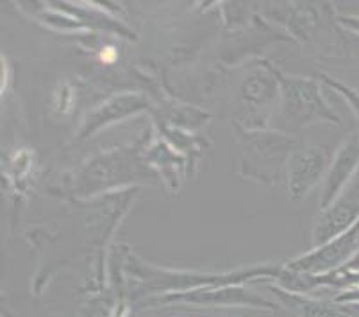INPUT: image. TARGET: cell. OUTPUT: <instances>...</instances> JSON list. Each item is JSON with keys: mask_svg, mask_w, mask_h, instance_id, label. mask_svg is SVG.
<instances>
[{"mask_svg": "<svg viewBox=\"0 0 359 317\" xmlns=\"http://www.w3.org/2000/svg\"><path fill=\"white\" fill-rule=\"evenodd\" d=\"M158 303H194V305H222V306H256V309H277L273 303L266 302L257 294L243 289L241 285L205 287L190 292L166 294L156 299Z\"/></svg>", "mask_w": 359, "mask_h": 317, "instance_id": "5b68a950", "label": "cell"}, {"mask_svg": "<svg viewBox=\"0 0 359 317\" xmlns=\"http://www.w3.org/2000/svg\"><path fill=\"white\" fill-rule=\"evenodd\" d=\"M339 22H341L345 27H348L351 31L358 32L359 34V16H341V18H339Z\"/></svg>", "mask_w": 359, "mask_h": 317, "instance_id": "30bf717a", "label": "cell"}, {"mask_svg": "<svg viewBox=\"0 0 359 317\" xmlns=\"http://www.w3.org/2000/svg\"><path fill=\"white\" fill-rule=\"evenodd\" d=\"M359 253V221L345 233L332 238L324 246L316 247L304 257L295 258L286 269L300 274H327L344 267L354 254Z\"/></svg>", "mask_w": 359, "mask_h": 317, "instance_id": "7a4b0ae2", "label": "cell"}, {"mask_svg": "<svg viewBox=\"0 0 359 317\" xmlns=\"http://www.w3.org/2000/svg\"><path fill=\"white\" fill-rule=\"evenodd\" d=\"M359 221V169L351 179L344 192L338 195L334 202L327 210L322 212L318 222H316L313 242L320 247L331 242L332 238L339 237L341 233L352 228Z\"/></svg>", "mask_w": 359, "mask_h": 317, "instance_id": "277c9868", "label": "cell"}, {"mask_svg": "<svg viewBox=\"0 0 359 317\" xmlns=\"http://www.w3.org/2000/svg\"><path fill=\"white\" fill-rule=\"evenodd\" d=\"M290 143L292 140L279 133H247L243 142L245 172H249V176L259 174L261 179L270 176L277 181L280 167L288 158Z\"/></svg>", "mask_w": 359, "mask_h": 317, "instance_id": "3957f363", "label": "cell"}, {"mask_svg": "<svg viewBox=\"0 0 359 317\" xmlns=\"http://www.w3.org/2000/svg\"><path fill=\"white\" fill-rule=\"evenodd\" d=\"M272 292L277 294L280 302L295 310L300 317H359V305L316 302V299H309L299 292L283 290L280 287H272Z\"/></svg>", "mask_w": 359, "mask_h": 317, "instance_id": "ba28073f", "label": "cell"}, {"mask_svg": "<svg viewBox=\"0 0 359 317\" xmlns=\"http://www.w3.org/2000/svg\"><path fill=\"white\" fill-rule=\"evenodd\" d=\"M324 81L329 84V86L334 88L336 91H339V93H341V96L347 99V103L351 104V108L354 110V113L358 115V120H359V93L358 91L352 90V88H348V86H345V84L339 83V81L331 79V77H327V76H324Z\"/></svg>", "mask_w": 359, "mask_h": 317, "instance_id": "9c48e42d", "label": "cell"}, {"mask_svg": "<svg viewBox=\"0 0 359 317\" xmlns=\"http://www.w3.org/2000/svg\"><path fill=\"white\" fill-rule=\"evenodd\" d=\"M283 90V115L292 124H309L315 120L339 122L338 115L324 103L315 81L300 77L277 76Z\"/></svg>", "mask_w": 359, "mask_h": 317, "instance_id": "6da1fadb", "label": "cell"}, {"mask_svg": "<svg viewBox=\"0 0 359 317\" xmlns=\"http://www.w3.org/2000/svg\"><path fill=\"white\" fill-rule=\"evenodd\" d=\"M327 162V149H308V151L295 153L290 158L288 185L290 198L293 201H300L311 190L315 183L320 179V176L325 172Z\"/></svg>", "mask_w": 359, "mask_h": 317, "instance_id": "52a82bcc", "label": "cell"}, {"mask_svg": "<svg viewBox=\"0 0 359 317\" xmlns=\"http://www.w3.org/2000/svg\"><path fill=\"white\" fill-rule=\"evenodd\" d=\"M359 169V133H354L344 145L339 147V151L332 158L329 171L325 174L324 190L320 198V208L322 212L327 210L332 202L338 199V195L344 192L345 186L351 183L354 174Z\"/></svg>", "mask_w": 359, "mask_h": 317, "instance_id": "8992f818", "label": "cell"}]
</instances>
